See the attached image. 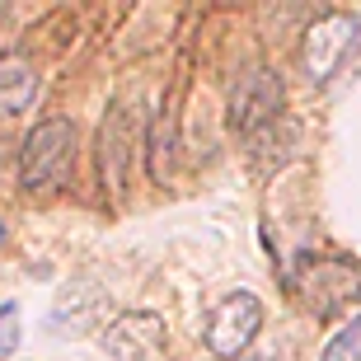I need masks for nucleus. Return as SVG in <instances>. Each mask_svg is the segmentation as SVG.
<instances>
[{"mask_svg": "<svg viewBox=\"0 0 361 361\" xmlns=\"http://www.w3.org/2000/svg\"><path fill=\"white\" fill-rule=\"evenodd\" d=\"M71 164H75V122L71 118H42L24 136L19 183L28 192H52V188H61L71 178Z\"/></svg>", "mask_w": 361, "mask_h": 361, "instance_id": "obj_1", "label": "nucleus"}, {"mask_svg": "<svg viewBox=\"0 0 361 361\" xmlns=\"http://www.w3.org/2000/svg\"><path fill=\"white\" fill-rule=\"evenodd\" d=\"M263 329V300L254 291H230L221 305L212 310V319H207V352L216 361H240L244 348L258 338Z\"/></svg>", "mask_w": 361, "mask_h": 361, "instance_id": "obj_3", "label": "nucleus"}, {"mask_svg": "<svg viewBox=\"0 0 361 361\" xmlns=\"http://www.w3.org/2000/svg\"><path fill=\"white\" fill-rule=\"evenodd\" d=\"M361 52V19L348 10H329L305 28L300 38V66L310 85H329L338 71Z\"/></svg>", "mask_w": 361, "mask_h": 361, "instance_id": "obj_2", "label": "nucleus"}, {"mask_svg": "<svg viewBox=\"0 0 361 361\" xmlns=\"http://www.w3.org/2000/svg\"><path fill=\"white\" fill-rule=\"evenodd\" d=\"M281 104H286V85L272 66H254L244 71L235 90H230V127L240 136H258L263 127L281 118Z\"/></svg>", "mask_w": 361, "mask_h": 361, "instance_id": "obj_4", "label": "nucleus"}, {"mask_svg": "<svg viewBox=\"0 0 361 361\" xmlns=\"http://www.w3.org/2000/svg\"><path fill=\"white\" fill-rule=\"evenodd\" d=\"M324 361H361V314H357L352 324H343V329L329 338Z\"/></svg>", "mask_w": 361, "mask_h": 361, "instance_id": "obj_8", "label": "nucleus"}, {"mask_svg": "<svg viewBox=\"0 0 361 361\" xmlns=\"http://www.w3.org/2000/svg\"><path fill=\"white\" fill-rule=\"evenodd\" d=\"M33 99H38V66L24 52H5L0 56V118L33 108Z\"/></svg>", "mask_w": 361, "mask_h": 361, "instance_id": "obj_7", "label": "nucleus"}, {"mask_svg": "<svg viewBox=\"0 0 361 361\" xmlns=\"http://www.w3.org/2000/svg\"><path fill=\"white\" fill-rule=\"evenodd\" d=\"M132 136H136V118L127 104L108 108L104 127H99V174H104V188L118 197L127 188V169H132Z\"/></svg>", "mask_w": 361, "mask_h": 361, "instance_id": "obj_5", "label": "nucleus"}, {"mask_svg": "<svg viewBox=\"0 0 361 361\" xmlns=\"http://www.w3.org/2000/svg\"><path fill=\"white\" fill-rule=\"evenodd\" d=\"M240 361H268V357H240Z\"/></svg>", "mask_w": 361, "mask_h": 361, "instance_id": "obj_10", "label": "nucleus"}, {"mask_svg": "<svg viewBox=\"0 0 361 361\" xmlns=\"http://www.w3.org/2000/svg\"><path fill=\"white\" fill-rule=\"evenodd\" d=\"M14 343H19V305H0V357L5 352H14Z\"/></svg>", "mask_w": 361, "mask_h": 361, "instance_id": "obj_9", "label": "nucleus"}, {"mask_svg": "<svg viewBox=\"0 0 361 361\" xmlns=\"http://www.w3.org/2000/svg\"><path fill=\"white\" fill-rule=\"evenodd\" d=\"M0 240H5V221H0Z\"/></svg>", "mask_w": 361, "mask_h": 361, "instance_id": "obj_11", "label": "nucleus"}, {"mask_svg": "<svg viewBox=\"0 0 361 361\" xmlns=\"http://www.w3.org/2000/svg\"><path fill=\"white\" fill-rule=\"evenodd\" d=\"M104 348H108V357H118V361H164V324H160V314H146V310L122 314L118 324H108Z\"/></svg>", "mask_w": 361, "mask_h": 361, "instance_id": "obj_6", "label": "nucleus"}]
</instances>
